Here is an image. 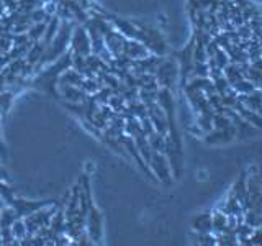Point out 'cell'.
<instances>
[{
	"instance_id": "cell-1",
	"label": "cell",
	"mask_w": 262,
	"mask_h": 246,
	"mask_svg": "<svg viewBox=\"0 0 262 246\" xmlns=\"http://www.w3.org/2000/svg\"><path fill=\"white\" fill-rule=\"evenodd\" d=\"M71 53L76 56H89L92 54V45H90L89 31L84 25H74L71 33Z\"/></svg>"
},
{
	"instance_id": "cell-2",
	"label": "cell",
	"mask_w": 262,
	"mask_h": 246,
	"mask_svg": "<svg viewBox=\"0 0 262 246\" xmlns=\"http://www.w3.org/2000/svg\"><path fill=\"white\" fill-rule=\"evenodd\" d=\"M149 169L152 171V174L156 176V179L161 180L162 184H170L172 182V169L167 156L164 153H158L154 151L151 159H149Z\"/></svg>"
},
{
	"instance_id": "cell-3",
	"label": "cell",
	"mask_w": 262,
	"mask_h": 246,
	"mask_svg": "<svg viewBox=\"0 0 262 246\" xmlns=\"http://www.w3.org/2000/svg\"><path fill=\"white\" fill-rule=\"evenodd\" d=\"M154 77H156V80H158L159 87H167V89H170L172 86L176 84V80L179 77V68H177V64L174 61L164 59V57H162L161 64L158 66V69H156V72H154Z\"/></svg>"
},
{
	"instance_id": "cell-4",
	"label": "cell",
	"mask_w": 262,
	"mask_h": 246,
	"mask_svg": "<svg viewBox=\"0 0 262 246\" xmlns=\"http://www.w3.org/2000/svg\"><path fill=\"white\" fill-rule=\"evenodd\" d=\"M85 232L92 243H98L102 240V215L94 203L89 207L85 215Z\"/></svg>"
},
{
	"instance_id": "cell-5",
	"label": "cell",
	"mask_w": 262,
	"mask_h": 246,
	"mask_svg": "<svg viewBox=\"0 0 262 246\" xmlns=\"http://www.w3.org/2000/svg\"><path fill=\"white\" fill-rule=\"evenodd\" d=\"M54 203L53 200H38V202H33V200H25V199H18L15 197V200L12 202L10 207L16 212V215L20 218L28 217L30 213H33L35 210L41 209V207H46V205H51Z\"/></svg>"
},
{
	"instance_id": "cell-6",
	"label": "cell",
	"mask_w": 262,
	"mask_h": 246,
	"mask_svg": "<svg viewBox=\"0 0 262 246\" xmlns=\"http://www.w3.org/2000/svg\"><path fill=\"white\" fill-rule=\"evenodd\" d=\"M152 54L149 49H147L141 41L138 39H129L126 38L125 48H123V56L128 57L129 61H136V59H143V57Z\"/></svg>"
},
{
	"instance_id": "cell-7",
	"label": "cell",
	"mask_w": 262,
	"mask_h": 246,
	"mask_svg": "<svg viewBox=\"0 0 262 246\" xmlns=\"http://www.w3.org/2000/svg\"><path fill=\"white\" fill-rule=\"evenodd\" d=\"M193 233H208L211 232V212H202L195 215L190 221Z\"/></svg>"
},
{
	"instance_id": "cell-8",
	"label": "cell",
	"mask_w": 262,
	"mask_h": 246,
	"mask_svg": "<svg viewBox=\"0 0 262 246\" xmlns=\"http://www.w3.org/2000/svg\"><path fill=\"white\" fill-rule=\"evenodd\" d=\"M10 230H12L13 240H15L16 244H20L25 240V238L28 236V230H27V225H25L23 218H16L13 223H12Z\"/></svg>"
},
{
	"instance_id": "cell-9",
	"label": "cell",
	"mask_w": 262,
	"mask_h": 246,
	"mask_svg": "<svg viewBox=\"0 0 262 246\" xmlns=\"http://www.w3.org/2000/svg\"><path fill=\"white\" fill-rule=\"evenodd\" d=\"M246 182H248V176L243 172V174L237 177L236 182L233 184V187L229 189L228 194H231L233 197H236V199L241 202L244 199V195H246Z\"/></svg>"
},
{
	"instance_id": "cell-10",
	"label": "cell",
	"mask_w": 262,
	"mask_h": 246,
	"mask_svg": "<svg viewBox=\"0 0 262 246\" xmlns=\"http://www.w3.org/2000/svg\"><path fill=\"white\" fill-rule=\"evenodd\" d=\"M147 141H149L152 151L164 153L166 151V135H161L158 131H152L151 135H147Z\"/></svg>"
},
{
	"instance_id": "cell-11",
	"label": "cell",
	"mask_w": 262,
	"mask_h": 246,
	"mask_svg": "<svg viewBox=\"0 0 262 246\" xmlns=\"http://www.w3.org/2000/svg\"><path fill=\"white\" fill-rule=\"evenodd\" d=\"M195 240L199 244H216V238H215V233L213 232H208V233H196Z\"/></svg>"
},
{
	"instance_id": "cell-12",
	"label": "cell",
	"mask_w": 262,
	"mask_h": 246,
	"mask_svg": "<svg viewBox=\"0 0 262 246\" xmlns=\"http://www.w3.org/2000/svg\"><path fill=\"white\" fill-rule=\"evenodd\" d=\"M249 244H257V246L262 244V227H257L252 230V235L249 238Z\"/></svg>"
},
{
	"instance_id": "cell-13",
	"label": "cell",
	"mask_w": 262,
	"mask_h": 246,
	"mask_svg": "<svg viewBox=\"0 0 262 246\" xmlns=\"http://www.w3.org/2000/svg\"><path fill=\"white\" fill-rule=\"evenodd\" d=\"M0 180H7V174H5V171L2 169V166H0Z\"/></svg>"
},
{
	"instance_id": "cell-14",
	"label": "cell",
	"mask_w": 262,
	"mask_h": 246,
	"mask_svg": "<svg viewBox=\"0 0 262 246\" xmlns=\"http://www.w3.org/2000/svg\"><path fill=\"white\" fill-rule=\"evenodd\" d=\"M0 244H2V235H0Z\"/></svg>"
},
{
	"instance_id": "cell-15",
	"label": "cell",
	"mask_w": 262,
	"mask_h": 246,
	"mask_svg": "<svg viewBox=\"0 0 262 246\" xmlns=\"http://www.w3.org/2000/svg\"><path fill=\"white\" fill-rule=\"evenodd\" d=\"M260 227H262V220H260Z\"/></svg>"
},
{
	"instance_id": "cell-16",
	"label": "cell",
	"mask_w": 262,
	"mask_h": 246,
	"mask_svg": "<svg viewBox=\"0 0 262 246\" xmlns=\"http://www.w3.org/2000/svg\"><path fill=\"white\" fill-rule=\"evenodd\" d=\"M57 2H59V0H57Z\"/></svg>"
}]
</instances>
